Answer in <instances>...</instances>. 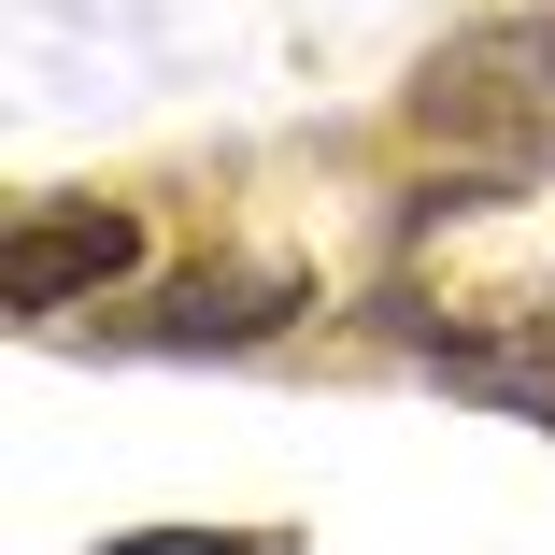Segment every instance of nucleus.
Returning <instances> with one entry per match:
<instances>
[{
  "instance_id": "nucleus-1",
  "label": "nucleus",
  "mask_w": 555,
  "mask_h": 555,
  "mask_svg": "<svg viewBox=\"0 0 555 555\" xmlns=\"http://www.w3.org/2000/svg\"><path fill=\"white\" fill-rule=\"evenodd\" d=\"M413 129L456 171H485V185H541L555 171V0L456 29L413 72Z\"/></svg>"
},
{
  "instance_id": "nucleus-2",
  "label": "nucleus",
  "mask_w": 555,
  "mask_h": 555,
  "mask_svg": "<svg viewBox=\"0 0 555 555\" xmlns=\"http://www.w3.org/2000/svg\"><path fill=\"white\" fill-rule=\"evenodd\" d=\"M371 327H385V343H413L441 385H470V399H499V413L555 427V271H541V285H513V299H470V313L385 299Z\"/></svg>"
},
{
  "instance_id": "nucleus-3",
  "label": "nucleus",
  "mask_w": 555,
  "mask_h": 555,
  "mask_svg": "<svg viewBox=\"0 0 555 555\" xmlns=\"http://www.w3.org/2000/svg\"><path fill=\"white\" fill-rule=\"evenodd\" d=\"M143 271V214L129 199H29L15 229H0V299H15L29 327L86 313L100 285H129Z\"/></svg>"
},
{
  "instance_id": "nucleus-4",
  "label": "nucleus",
  "mask_w": 555,
  "mask_h": 555,
  "mask_svg": "<svg viewBox=\"0 0 555 555\" xmlns=\"http://www.w3.org/2000/svg\"><path fill=\"white\" fill-rule=\"evenodd\" d=\"M299 299H313L299 271L243 257V271H185V285H157V299L115 327V343H129V357H243V343H271Z\"/></svg>"
},
{
  "instance_id": "nucleus-5",
  "label": "nucleus",
  "mask_w": 555,
  "mask_h": 555,
  "mask_svg": "<svg viewBox=\"0 0 555 555\" xmlns=\"http://www.w3.org/2000/svg\"><path fill=\"white\" fill-rule=\"evenodd\" d=\"M100 555H299V527H129Z\"/></svg>"
}]
</instances>
